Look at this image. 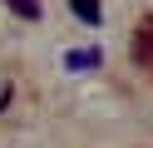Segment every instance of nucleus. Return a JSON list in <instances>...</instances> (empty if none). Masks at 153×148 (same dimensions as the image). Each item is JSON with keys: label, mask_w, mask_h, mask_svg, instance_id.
<instances>
[{"label": "nucleus", "mask_w": 153, "mask_h": 148, "mask_svg": "<svg viewBox=\"0 0 153 148\" xmlns=\"http://www.w3.org/2000/svg\"><path fill=\"white\" fill-rule=\"evenodd\" d=\"M99 64H104L99 49H69V54H64V69H74V74H89V69H99Z\"/></svg>", "instance_id": "nucleus-1"}, {"label": "nucleus", "mask_w": 153, "mask_h": 148, "mask_svg": "<svg viewBox=\"0 0 153 148\" xmlns=\"http://www.w3.org/2000/svg\"><path fill=\"white\" fill-rule=\"evenodd\" d=\"M69 10L79 20H89V25H104V10H99V0H69Z\"/></svg>", "instance_id": "nucleus-2"}, {"label": "nucleus", "mask_w": 153, "mask_h": 148, "mask_svg": "<svg viewBox=\"0 0 153 148\" xmlns=\"http://www.w3.org/2000/svg\"><path fill=\"white\" fill-rule=\"evenodd\" d=\"M10 5V15H20V20H40V0H5Z\"/></svg>", "instance_id": "nucleus-3"}, {"label": "nucleus", "mask_w": 153, "mask_h": 148, "mask_svg": "<svg viewBox=\"0 0 153 148\" xmlns=\"http://www.w3.org/2000/svg\"><path fill=\"white\" fill-rule=\"evenodd\" d=\"M138 59L143 64L153 59V20H143V30H138Z\"/></svg>", "instance_id": "nucleus-4"}]
</instances>
